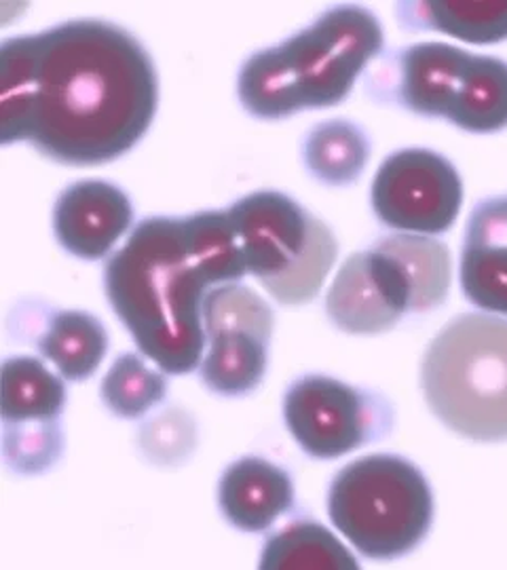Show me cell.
<instances>
[{
  "instance_id": "cell-1",
  "label": "cell",
  "mask_w": 507,
  "mask_h": 570,
  "mask_svg": "<svg viewBox=\"0 0 507 570\" xmlns=\"http://www.w3.org/2000/svg\"><path fill=\"white\" fill-rule=\"evenodd\" d=\"M155 61L110 21L72 20L0 45V142H30L64 165H101L155 119Z\"/></svg>"
},
{
  "instance_id": "cell-2",
  "label": "cell",
  "mask_w": 507,
  "mask_h": 570,
  "mask_svg": "<svg viewBox=\"0 0 507 570\" xmlns=\"http://www.w3.org/2000/svg\"><path fill=\"white\" fill-rule=\"evenodd\" d=\"M245 275L228 212L209 209L136 225L106 263L104 289L140 353L167 374H188L202 364L207 345V292Z\"/></svg>"
},
{
  "instance_id": "cell-3",
  "label": "cell",
  "mask_w": 507,
  "mask_h": 570,
  "mask_svg": "<svg viewBox=\"0 0 507 570\" xmlns=\"http://www.w3.org/2000/svg\"><path fill=\"white\" fill-rule=\"evenodd\" d=\"M383 53V28L360 4L332 7L299 35L244 61L240 102L252 117L285 119L343 102L368 63Z\"/></svg>"
},
{
  "instance_id": "cell-4",
  "label": "cell",
  "mask_w": 507,
  "mask_h": 570,
  "mask_svg": "<svg viewBox=\"0 0 507 570\" xmlns=\"http://www.w3.org/2000/svg\"><path fill=\"white\" fill-rule=\"evenodd\" d=\"M421 385L431 412L476 442L507 440V320L466 313L429 343Z\"/></svg>"
},
{
  "instance_id": "cell-5",
  "label": "cell",
  "mask_w": 507,
  "mask_h": 570,
  "mask_svg": "<svg viewBox=\"0 0 507 570\" xmlns=\"http://www.w3.org/2000/svg\"><path fill=\"white\" fill-rule=\"evenodd\" d=\"M328 513L362 556L391 560L426 539L433 522V497L415 463L398 454H368L334 475Z\"/></svg>"
},
{
  "instance_id": "cell-6",
  "label": "cell",
  "mask_w": 507,
  "mask_h": 570,
  "mask_svg": "<svg viewBox=\"0 0 507 570\" xmlns=\"http://www.w3.org/2000/svg\"><path fill=\"white\" fill-rule=\"evenodd\" d=\"M247 275L282 305L311 303L337 263L332 230L292 197L252 193L228 209Z\"/></svg>"
},
{
  "instance_id": "cell-7",
  "label": "cell",
  "mask_w": 507,
  "mask_h": 570,
  "mask_svg": "<svg viewBox=\"0 0 507 570\" xmlns=\"http://www.w3.org/2000/svg\"><path fill=\"white\" fill-rule=\"evenodd\" d=\"M285 428L313 459H339L391 431L393 412L383 395L343 381L309 374L284 395Z\"/></svg>"
},
{
  "instance_id": "cell-8",
  "label": "cell",
  "mask_w": 507,
  "mask_h": 570,
  "mask_svg": "<svg viewBox=\"0 0 507 570\" xmlns=\"http://www.w3.org/2000/svg\"><path fill=\"white\" fill-rule=\"evenodd\" d=\"M275 315L240 282L216 285L203 301L207 353L199 364L203 385L224 397H242L263 383Z\"/></svg>"
},
{
  "instance_id": "cell-9",
  "label": "cell",
  "mask_w": 507,
  "mask_h": 570,
  "mask_svg": "<svg viewBox=\"0 0 507 570\" xmlns=\"http://www.w3.org/2000/svg\"><path fill=\"white\" fill-rule=\"evenodd\" d=\"M370 202L383 225L410 235H442L455 225L464 184L447 157L427 148H404L379 167Z\"/></svg>"
},
{
  "instance_id": "cell-10",
  "label": "cell",
  "mask_w": 507,
  "mask_h": 570,
  "mask_svg": "<svg viewBox=\"0 0 507 570\" xmlns=\"http://www.w3.org/2000/svg\"><path fill=\"white\" fill-rule=\"evenodd\" d=\"M325 313L339 330L360 336L389 332L417 313L410 277L383 239L347 258L328 289Z\"/></svg>"
},
{
  "instance_id": "cell-11",
  "label": "cell",
  "mask_w": 507,
  "mask_h": 570,
  "mask_svg": "<svg viewBox=\"0 0 507 570\" xmlns=\"http://www.w3.org/2000/svg\"><path fill=\"white\" fill-rule=\"evenodd\" d=\"M469 60L471 53L448 42L410 45L381 61L370 77L372 94L419 117L447 119Z\"/></svg>"
},
{
  "instance_id": "cell-12",
  "label": "cell",
  "mask_w": 507,
  "mask_h": 570,
  "mask_svg": "<svg viewBox=\"0 0 507 570\" xmlns=\"http://www.w3.org/2000/svg\"><path fill=\"white\" fill-rule=\"evenodd\" d=\"M134 209L119 186L104 180L70 184L53 207V233L81 261H100L131 226Z\"/></svg>"
},
{
  "instance_id": "cell-13",
  "label": "cell",
  "mask_w": 507,
  "mask_h": 570,
  "mask_svg": "<svg viewBox=\"0 0 507 570\" xmlns=\"http://www.w3.org/2000/svg\"><path fill=\"white\" fill-rule=\"evenodd\" d=\"M459 277L471 305L507 317V197L487 199L471 212Z\"/></svg>"
},
{
  "instance_id": "cell-14",
  "label": "cell",
  "mask_w": 507,
  "mask_h": 570,
  "mask_svg": "<svg viewBox=\"0 0 507 570\" xmlns=\"http://www.w3.org/2000/svg\"><path fill=\"white\" fill-rule=\"evenodd\" d=\"M224 518L245 532L269 530L294 505V484L285 469L261 456L228 465L218 487Z\"/></svg>"
},
{
  "instance_id": "cell-15",
  "label": "cell",
  "mask_w": 507,
  "mask_h": 570,
  "mask_svg": "<svg viewBox=\"0 0 507 570\" xmlns=\"http://www.w3.org/2000/svg\"><path fill=\"white\" fill-rule=\"evenodd\" d=\"M398 20L412 32L436 30L474 45H493L507 39L506 0L400 2Z\"/></svg>"
},
{
  "instance_id": "cell-16",
  "label": "cell",
  "mask_w": 507,
  "mask_h": 570,
  "mask_svg": "<svg viewBox=\"0 0 507 570\" xmlns=\"http://www.w3.org/2000/svg\"><path fill=\"white\" fill-rule=\"evenodd\" d=\"M37 346L64 379L85 381L96 374L108 351V332L91 313L56 311L47 315Z\"/></svg>"
},
{
  "instance_id": "cell-17",
  "label": "cell",
  "mask_w": 507,
  "mask_h": 570,
  "mask_svg": "<svg viewBox=\"0 0 507 570\" xmlns=\"http://www.w3.org/2000/svg\"><path fill=\"white\" fill-rule=\"evenodd\" d=\"M66 406L64 381L37 357H9L2 364V425L60 421Z\"/></svg>"
},
{
  "instance_id": "cell-18",
  "label": "cell",
  "mask_w": 507,
  "mask_h": 570,
  "mask_svg": "<svg viewBox=\"0 0 507 570\" xmlns=\"http://www.w3.org/2000/svg\"><path fill=\"white\" fill-rule=\"evenodd\" d=\"M447 119L469 134L506 129L507 61L471 53Z\"/></svg>"
},
{
  "instance_id": "cell-19",
  "label": "cell",
  "mask_w": 507,
  "mask_h": 570,
  "mask_svg": "<svg viewBox=\"0 0 507 570\" xmlns=\"http://www.w3.org/2000/svg\"><path fill=\"white\" fill-rule=\"evenodd\" d=\"M266 570H351L358 560L330 530L313 520H294L264 543Z\"/></svg>"
},
{
  "instance_id": "cell-20",
  "label": "cell",
  "mask_w": 507,
  "mask_h": 570,
  "mask_svg": "<svg viewBox=\"0 0 507 570\" xmlns=\"http://www.w3.org/2000/svg\"><path fill=\"white\" fill-rule=\"evenodd\" d=\"M309 174L328 186H347L364 174L370 140L355 122L332 119L315 125L304 140Z\"/></svg>"
},
{
  "instance_id": "cell-21",
  "label": "cell",
  "mask_w": 507,
  "mask_h": 570,
  "mask_svg": "<svg viewBox=\"0 0 507 570\" xmlns=\"http://www.w3.org/2000/svg\"><path fill=\"white\" fill-rule=\"evenodd\" d=\"M383 244L400 258L410 284L415 289L417 313H426L447 301L452 271H450V254L445 244L426 235L400 233L386 237Z\"/></svg>"
},
{
  "instance_id": "cell-22",
  "label": "cell",
  "mask_w": 507,
  "mask_h": 570,
  "mask_svg": "<svg viewBox=\"0 0 507 570\" xmlns=\"http://www.w3.org/2000/svg\"><path fill=\"white\" fill-rule=\"evenodd\" d=\"M167 395L165 376L144 364L136 353H123L101 381V400L121 419H140Z\"/></svg>"
},
{
  "instance_id": "cell-23",
  "label": "cell",
  "mask_w": 507,
  "mask_h": 570,
  "mask_svg": "<svg viewBox=\"0 0 507 570\" xmlns=\"http://www.w3.org/2000/svg\"><path fill=\"white\" fill-rule=\"evenodd\" d=\"M64 433L60 421L2 425L4 463L18 473H42L60 461Z\"/></svg>"
},
{
  "instance_id": "cell-24",
  "label": "cell",
  "mask_w": 507,
  "mask_h": 570,
  "mask_svg": "<svg viewBox=\"0 0 507 570\" xmlns=\"http://www.w3.org/2000/svg\"><path fill=\"white\" fill-rule=\"evenodd\" d=\"M138 444L150 463L163 468L181 465L197 446L195 421L181 407H169L144 423Z\"/></svg>"
}]
</instances>
